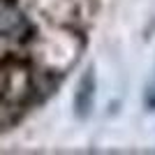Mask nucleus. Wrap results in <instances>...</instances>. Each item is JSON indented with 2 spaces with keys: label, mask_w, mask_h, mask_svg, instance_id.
Listing matches in <instances>:
<instances>
[{
  "label": "nucleus",
  "mask_w": 155,
  "mask_h": 155,
  "mask_svg": "<svg viewBox=\"0 0 155 155\" xmlns=\"http://www.w3.org/2000/svg\"><path fill=\"white\" fill-rule=\"evenodd\" d=\"M150 93H155V86H153V88H150ZM150 93H148V95H150ZM146 107H148L150 111H155V97H153V100H150L148 104H146Z\"/></svg>",
  "instance_id": "nucleus-2"
},
{
  "label": "nucleus",
  "mask_w": 155,
  "mask_h": 155,
  "mask_svg": "<svg viewBox=\"0 0 155 155\" xmlns=\"http://www.w3.org/2000/svg\"><path fill=\"white\" fill-rule=\"evenodd\" d=\"M93 91H95V79H93V70L88 67L81 79V84H79V93H77V116L86 118L88 116V111H91V104H93Z\"/></svg>",
  "instance_id": "nucleus-1"
}]
</instances>
